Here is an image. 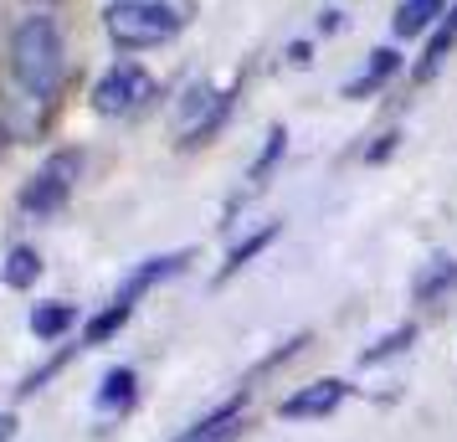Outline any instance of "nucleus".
I'll return each instance as SVG.
<instances>
[{
	"mask_svg": "<svg viewBox=\"0 0 457 442\" xmlns=\"http://www.w3.org/2000/svg\"><path fill=\"white\" fill-rule=\"evenodd\" d=\"M436 16H447V0H401L391 16V31L395 37H421Z\"/></svg>",
	"mask_w": 457,
	"mask_h": 442,
	"instance_id": "obj_9",
	"label": "nucleus"
},
{
	"mask_svg": "<svg viewBox=\"0 0 457 442\" xmlns=\"http://www.w3.org/2000/svg\"><path fill=\"white\" fill-rule=\"evenodd\" d=\"M134 391H139V376H134V365H113L98 386V412H124L134 406Z\"/></svg>",
	"mask_w": 457,
	"mask_h": 442,
	"instance_id": "obj_10",
	"label": "nucleus"
},
{
	"mask_svg": "<svg viewBox=\"0 0 457 442\" xmlns=\"http://www.w3.org/2000/svg\"><path fill=\"white\" fill-rule=\"evenodd\" d=\"M278 232H283V227H262V232H252L247 242H237V247L227 253V263H221V273H216V278L227 283L231 273H242V268H247V263H252L257 253H262V247H272V237H278Z\"/></svg>",
	"mask_w": 457,
	"mask_h": 442,
	"instance_id": "obj_15",
	"label": "nucleus"
},
{
	"mask_svg": "<svg viewBox=\"0 0 457 442\" xmlns=\"http://www.w3.org/2000/svg\"><path fill=\"white\" fill-rule=\"evenodd\" d=\"M180 26H186V5H175V0H113L104 11L108 42L124 52L170 42V37H180Z\"/></svg>",
	"mask_w": 457,
	"mask_h": 442,
	"instance_id": "obj_2",
	"label": "nucleus"
},
{
	"mask_svg": "<svg viewBox=\"0 0 457 442\" xmlns=\"http://www.w3.org/2000/svg\"><path fill=\"white\" fill-rule=\"evenodd\" d=\"M283 149H288V129H272L268 145H262V154H257V165H252V190L268 186V170L278 165V160H283Z\"/></svg>",
	"mask_w": 457,
	"mask_h": 442,
	"instance_id": "obj_16",
	"label": "nucleus"
},
{
	"mask_svg": "<svg viewBox=\"0 0 457 442\" xmlns=\"http://www.w3.org/2000/svg\"><path fill=\"white\" fill-rule=\"evenodd\" d=\"M319 31H339V11H324L319 16Z\"/></svg>",
	"mask_w": 457,
	"mask_h": 442,
	"instance_id": "obj_19",
	"label": "nucleus"
},
{
	"mask_svg": "<svg viewBox=\"0 0 457 442\" xmlns=\"http://www.w3.org/2000/svg\"><path fill=\"white\" fill-rule=\"evenodd\" d=\"M411 345H416V324H395L386 339H375L370 350H360V365H386V360L406 355Z\"/></svg>",
	"mask_w": 457,
	"mask_h": 442,
	"instance_id": "obj_14",
	"label": "nucleus"
},
{
	"mask_svg": "<svg viewBox=\"0 0 457 442\" xmlns=\"http://www.w3.org/2000/svg\"><path fill=\"white\" fill-rule=\"evenodd\" d=\"M453 46H457V21L447 16V21L432 31V42H427V52H421V63H416V83H427L436 67L447 63V52H453Z\"/></svg>",
	"mask_w": 457,
	"mask_h": 442,
	"instance_id": "obj_13",
	"label": "nucleus"
},
{
	"mask_svg": "<svg viewBox=\"0 0 457 442\" xmlns=\"http://www.w3.org/2000/svg\"><path fill=\"white\" fill-rule=\"evenodd\" d=\"M457 288V257H427L421 273L411 278V298L416 304H436Z\"/></svg>",
	"mask_w": 457,
	"mask_h": 442,
	"instance_id": "obj_8",
	"label": "nucleus"
},
{
	"mask_svg": "<svg viewBox=\"0 0 457 442\" xmlns=\"http://www.w3.org/2000/svg\"><path fill=\"white\" fill-rule=\"evenodd\" d=\"M154 98V78H149L139 63H113L93 83V113H104V119H129V113H139V108Z\"/></svg>",
	"mask_w": 457,
	"mask_h": 442,
	"instance_id": "obj_4",
	"label": "nucleus"
},
{
	"mask_svg": "<svg viewBox=\"0 0 457 442\" xmlns=\"http://www.w3.org/2000/svg\"><path fill=\"white\" fill-rule=\"evenodd\" d=\"M395 72H401V52L380 46V52H370V63H365L350 83H345V98H370V93H380V88L391 83Z\"/></svg>",
	"mask_w": 457,
	"mask_h": 442,
	"instance_id": "obj_7",
	"label": "nucleus"
},
{
	"mask_svg": "<svg viewBox=\"0 0 457 442\" xmlns=\"http://www.w3.org/2000/svg\"><path fill=\"white\" fill-rule=\"evenodd\" d=\"M350 396V386L345 380H313V386H303V391H293L283 406H278V417L288 421H309V417H329V412H339V401Z\"/></svg>",
	"mask_w": 457,
	"mask_h": 442,
	"instance_id": "obj_6",
	"label": "nucleus"
},
{
	"mask_svg": "<svg viewBox=\"0 0 457 442\" xmlns=\"http://www.w3.org/2000/svg\"><path fill=\"white\" fill-rule=\"evenodd\" d=\"M37 278H42V253H37V247H11V253H5V268H0V283H5V288L21 294Z\"/></svg>",
	"mask_w": 457,
	"mask_h": 442,
	"instance_id": "obj_11",
	"label": "nucleus"
},
{
	"mask_svg": "<svg viewBox=\"0 0 457 442\" xmlns=\"http://www.w3.org/2000/svg\"><path fill=\"white\" fill-rule=\"evenodd\" d=\"M72 324H78V309H72V304H57V298H52V304H37V309H31V335L37 339H62Z\"/></svg>",
	"mask_w": 457,
	"mask_h": 442,
	"instance_id": "obj_12",
	"label": "nucleus"
},
{
	"mask_svg": "<svg viewBox=\"0 0 457 442\" xmlns=\"http://www.w3.org/2000/svg\"><path fill=\"white\" fill-rule=\"evenodd\" d=\"M16 438V412H0V442Z\"/></svg>",
	"mask_w": 457,
	"mask_h": 442,
	"instance_id": "obj_17",
	"label": "nucleus"
},
{
	"mask_svg": "<svg viewBox=\"0 0 457 442\" xmlns=\"http://www.w3.org/2000/svg\"><path fill=\"white\" fill-rule=\"evenodd\" d=\"M62 72H67V57H62V31L57 21L37 11L16 26L11 37V78L21 88L26 98H52L62 88Z\"/></svg>",
	"mask_w": 457,
	"mask_h": 442,
	"instance_id": "obj_1",
	"label": "nucleus"
},
{
	"mask_svg": "<svg viewBox=\"0 0 457 442\" xmlns=\"http://www.w3.org/2000/svg\"><path fill=\"white\" fill-rule=\"evenodd\" d=\"M78 175H83V154L78 149H57V154H46L42 170L31 175L21 186V211L26 216H57V211L67 206V196H72V186H78Z\"/></svg>",
	"mask_w": 457,
	"mask_h": 442,
	"instance_id": "obj_3",
	"label": "nucleus"
},
{
	"mask_svg": "<svg viewBox=\"0 0 457 442\" xmlns=\"http://www.w3.org/2000/svg\"><path fill=\"white\" fill-rule=\"evenodd\" d=\"M288 63H293V67H309V46L293 42V46H288Z\"/></svg>",
	"mask_w": 457,
	"mask_h": 442,
	"instance_id": "obj_18",
	"label": "nucleus"
},
{
	"mask_svg": "<svg viewBox=\"0 0 457 442\" xmlns=\"http://www.w3.org/2000/svg\"><path fill=\"white\" fill-rule=\"evenodd\" d=\"M227 108H231V93H216V88L195 83L186 93V104H180V139H186V145L211 139V134L221 129V119H227Z\"/></svg>",
	"mask_w": 457,
	"mask_h": 442,
	"instance_id": "obj_5",
	"label": "nucleus"
},
{
	"mask_svg": "<svg viewBox=\"0 0 457 442\" xmlns=\"http://www.w3.org/2000/svg\"><path fill=\"white\" fill-rule=\"evenodd\" d=\"M26 5H31V11H46V5H52V0H26Z\"/></svg>",
	"mask_w": 457,
	"mask_h": 442,
	"instance_id": "obj_20",
	"label": "nucleus"
}]
</instances>
